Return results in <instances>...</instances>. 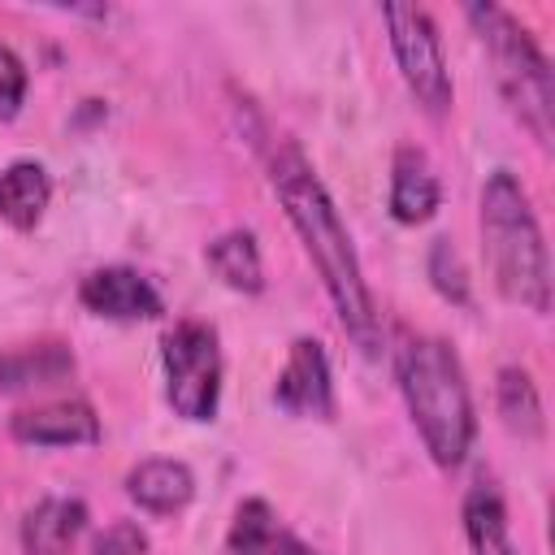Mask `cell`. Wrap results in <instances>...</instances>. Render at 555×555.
Wrapping results in <instances>:
<instances>
[{
    "label": "cell",
    "instance_id": "6da1fadb",
    "mask_svg": "<svg viewBox=\"0 0 555 555\" xmlns=\"http://www.w3.org/2000/svg\"><path fill=\"white\" fill-rule=\"evenodd\" d=\"M269 182L308 251V260L317 264L330 299H334V312L343 321V330L351 334V343L364 351V356H377L382 347V321H377V308H373V295H369V282H364V269H360V256L351 247V234L325 191V182L317 178V169L304 160L299 147H278L269 156Z\"/></svg>",
    "mask_w": 555,
    "mask_h": 555
},
{
    "label": "cell",
    "instance_id": "9c48e42d",
    "mask_svg": "<svg viewBox=\"0 0 555 555\" xmlns=\"http://www.w3.org/2000/svg\"><path fill=\"white\" fill-rule=\"evenodd\" d=\"M9 434L26 447H91L100 442V416L87 399H52L13 412Z\"/></svg>",
    "mask_w": 555,
    "mask_h": 555
},
{
    "label": "cell",
    "instance_id": "8992f818",
    "mask_svg": "<svg viewBox=\"0 0 555 555\" xmlns=\"http://www.w3.org/2000/svg\"><path fill=\"white\" fill-rule=\"evenodd\" d=\"M382 17H386L390 52L399 61V74H403L408 91L416 95V104L429 117H442L451 108V100H455V87H451V69H447L434 17L425 9H416V4H386Z\"/></svg>",
    "mask_w": 555,
    "mask_h": 555
},
{
    "label": "cell",
    "instance_id": "8fae6325",
    "mask_svg": "<svg viewBox=\"0 0 555 555\" xmlns=\"http://www.w3.org/2000/svg\"><path fill=\"white\" fill-rule=\"evenodd\" d=\"M87 529V503L74 494H48L22 516L26 555H69Z\"/></svg>",
    "mask_w": 555,
    "mask_h": 555
},
{
    "label": "cell",
    "instance_id": "ba28073f",
    "mask_svg": "<svg viewBox=\"0 0 555 555\" xmlns=\"http://www.w3.org/2000/svg\"><path fill=\"white\" fill-rule=\"evenodd\" d=\"M78 304L104 321H152L165 312L160 291L130 264H100L78 282Z\"/></svg>",
    "mask_w": 555,
    "mask_h": 555
},
{
    "label": "cell",
    "instance_id": "d6986e66",
    "mask_svg": "<svg viewBox=\"0 0 555 555\" xmlns=\"http://www.w3.org/2000/svg\"><path fill=\"white\" fill-rule=\"evenodd\" d=\"M429 282H434V291H438L442 299H451V304H460V308L473 304L468 273H464V260H460V251L451 247V238H434V247H429Z\"/></svg>",
    "mask_w": 555,
    "mask_h": 555
},
{
    "label": "cell",
    "instance_id": "52a82bcc",
    "mask_svg": "<svg viewBox=\"0 0 555 555\" xmlns=\"http://www.w3.org/2000/svg\"><path fill=\"white\" fill-rule=\"evenodd\" d=\"M273 399L282 412L304 416V421H330L334 416V377L325 347L317 338H295L286 351V364L278 373Z\"/></svg>",
    "mask_w": 555,
    "mask_h": 555
},
{
    "label": "cell",
    "instance_id": "ac0fdd59",
    "mask_svg": "<svg viewBox=\"0 0 555 555\" xmlns=\"http://www.w3.org/2000/svg\"><path fill=\"white\" fill-rule=\"evenodd\" d=\"M494 403H499V416L512 434L520 438H538L546 429V416H542V395L533 386V377L520 369V364H503L499 369V382H494Z\"/></svg>",
    "mask_w": 555,
    "mask_h": 555
},
{
    "label": "cell",
    "instance_id": "7a4b0ae2",
    "mask_svg": "<svg viewBox=\"0 0 555 555\" xmlns=\"http://www.w3.org/2000/svg\"><path fill=\"white\" fill-rule=\"evenodd\" d=\"M395 377L429 460L438 468H460L477 438V412L451 343L434 334H408L395 347Z\"/></svg>",
    "mask_w": 555,
    "mask_h": 555
},
{
    "label": "cell",
    "instance_id": "30bf717a",
    "mask_svg": "<svg viewBox=\"0 0 555 555\" xmlns=\"http://www.w3.org/2000/svg\"><path fill=\"white\" fill-rule=\"evenodd\" d=\"M442 204V182L429 165V156L412 143H403L390 160V217L399 225H421L438 212Z\"/></svg>",
    "mask_w": 555,
    "mask_h": 555
},
{
    "label": "cell",
    "instance_id": "9a60e30c",
    "mask_svg": "<svg viewBox=\"0 0 555 555\" xmlns=\"http://www.w3.org/2000/svg\"><path fill=\"white\" fill-rule=\"evenodd\" d=\"M52 178L39 160H13L0 169V221L13 230H35L48 212Z\"/></svg>",
    "mask_w": 555,
    "mask_h": 555
},
{
    "label": "cell",
    "instance_id": "3957f363",
    "mask_svg": "<svg viewBox=\"0 0 555 555\" xmlns=\"http://www.w3.org/2000/svg\"><path fill=\"white\" fill-rule=\"evenodd\" d=\"M481 256L494 291L529 312H551V260L533 204L512 169H494L481 186Z\"/></svg>",
    "mask_w": 555,
    "mask_h": 555
},
{
    "label": "cell",
    "instance_id": "44dd1931",
    "mask_svg": "<svg viewBox=\"0 0 555 555\" xmlns=\"http://www.w3.org/2000/svg\"><path fill=\"white\" fill-rule=\"evenodd\" d=\"M147 533L134 525V520H113L95 542H91V555H147Z\"/></svg>",
    "mask_w": 555,
    "mask_h": 555
},
{
    "label": "cell",
    "instance_id": "4fadbf2b",
    "mask_svg": "<svg viewBox=\"0 0 555 555\" xmlns=\"http://www.w3.org/2000/svg\"><path fill=\"white\" fill-rule=\"evenodd\" d=\"M126 494L152 516H173L195 499V473L182 460L156 455L126 473Z\"/></svg>",
    "mask_w": 555,
    "mask_h": 555
},
{
    "label": "cell",
    "instance_id": "277c9868",
    "mask_svg": "<svg viewBox=\"0 0 555 555\" xmlns=\"http://www.w3.org/2000/svg\"><path fill=\"white\" fill-rule=\"evenodd\" d=\"M468 26L477 30L490 65H494V78H499V91L503 100L512 104V113L520 117V126H529V134L551 147V113H555V87H551V61L542 56V48L533 43V35L499 4H468L464 9Z\"/></svg>",
    "mask_w": 555,
    "mask_h": 555
},
{
    "label": "cell",
    "instance_id": "2e32d148",
    "mask_svg": "<svg viewBox=\"0 0 555 555\" xmlns=\"http://www.w3.org/2000/svg\"><path fill=\"white\" fill-rule=\"evenodd\" d=\"M208 269L238 295H260L264 291V264L251 230H225L204 247Z\"/></svg>",
    "mask_w": 555,
    "mask_h": 555
},
{
    "label": "cell",
    "instance_id": "e0dca14e",
    "mask_svg": "<svg viewBox=\"0 0 555 555\" xmlns=\"http://www.w3.org/2000/svg\"><path fill=\"white\" fill-rule=\"evenodd\" d=\"M464 538L468 555H520L507 533V507L490 481H477L464 499Z\"/></svg>",
    "mask_w": 555,
    "mask_h": 555
},
{
    "label": "cell",
    "instance_id": "5bb4252c",
    "mask_svg": "<svg viewBox=\"0 0 555 555\" xmlns=\"http://www.w3.org/2000/svg\"><path fill=\"white\" fill-rule=\"evenodd\" d=\"M74 373V351L61 338H39V343H22L0 351V390H35V386H52L65 382Z\"/></svg>",
    "mask_w": 555,
    "mask_h": 555
},
{
    "label": "cell",
    "instance_id": "ffe728a7",
    "mask_svg": "<svg viewBox=\"0 0 555 555\" xmlns=\"http://www.w3.org/2000/svg\"><path fill=\"white\" fill-rule=\"evenodd\" d=\"M22 100H26V65L9 43H0V121L17 117Z\"/></svg>",
    "mask_w": 555,
    "mask_h": 555
},
{
    "label": "cell",
    "instance_id": "5b68a950",
    "mask_svg": "<svg viewBox=\"0 0 555 555\" xmlns=\"http://www.w3.org/2000/svg\"><path fill=\"white\" fill-rule=\"evenodd\" d=\"M165 399L182 421H212L221 403V343L208 321H178L160 338Z\"/></svg>",
    "mask_w": 555,
    "mask_h": 555
},
{
    "label": "cell",
    "instance_id": "7c38bea8",
    "mask_svg": "<svg viewBox=\"0 0 555 555\" xmlns=\"http://www.w3.org/2000/svg\"><path fill=\"white\" fill-rule=\"evenodd\" d=\"M225 546H230V555H321L299 533H291L264 499H243L234 507Z\"/></svg>",
    "mask_w": 555,
    "mask_h": 555
}]
</instances>
